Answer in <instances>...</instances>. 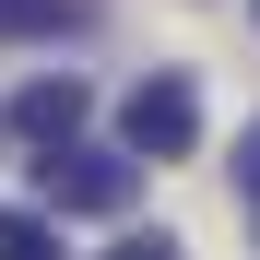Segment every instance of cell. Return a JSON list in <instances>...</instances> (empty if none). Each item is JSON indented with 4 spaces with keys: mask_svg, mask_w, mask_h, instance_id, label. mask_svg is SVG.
<instances>
[{
    "mask_svg": "<svg viewBox=\"0 0 260 260\" xmlns=\"http://www.w3.org/2000/svg\"><path fill=\"white\" fill-rule=\"evenodd\" d=\"M0 260H59V237L36 225V213H0Z\"/></svg>",
    "mask_w": 260,
    "mask_h": 260,
    "instance_id": "5b68a950",
    "label": "cell"
},
{
    "mask_svg": "<svg viewBox=\"0 0 260 260\" xmlns=\"http://www.w3.org/2000/svg\"><path fill=\"white\" fill-rule=\"evenodd\" d=\"M83 0H0V36H48V24H71Z\"/></svg>",
    "mask_w": 260,
    "mask_h": 260,
    "instance_id": "277c9868",
    "label": "cell"
},
{
    "mask_svg": "<svg viewBox=\"0 0 260 260\" xmlns=\"http://www.w3.org/2000/svg\"><path fill=\"white\" fill-rule=\"evenodd\" d=\"M107 260H178V237H130V248H107Z\"/></svg>",
    "mask_w": 260,
    "mask_h": 260,
    "instance_id": "52a82bcc",
    "label": "cell"
},
{
    "mask_svg": "<svg viewBox=\"0 0 260 260\" xmlns=\"http://www.w3.org/2000/svg\"><path fill=\"white\" fill-rule=\"evenodd\" d=\"M130 189H142V166L107 154V142H48L36 154V201L48 213H130Z\"/></svg>",
    "mask_w": 260,
    "mask_h": 260,
    "instance_id": "6da1fadb",
    "label": "cell"
},
{
    "mask_svg": "<svg viewBox=\"0 0 260 260\" xmlns=\"http://www.w3.org/2000/svg\"><path fill=\"white\" fill-rule=\"evenodd\" d=\"M237 189H248V213H260V118H248V142H237Z\"/></svg>",
    "mask_w": 260,
    "mask_h": 260,
    "instance_id": "8992f818",
    "label": "cell"
},
{
    "mask_svg": "<svg viewBox=\"0 0 260 260\" xmlns=\"http://www.w3.org/2000/svg\"><path fill=\"white\" fill-rule=\"evenodd\" d=\"M12 130H24L36 154L71 142V130H83V83H71V71H59V83H24V95H12Z\"/></svg>",
    "mask_w": 260,
    "mask_h": 260,
    "instance_id": "3957f363",
    "label": "cell"
},
{
    "mask_svg": "<svg viewBox=\"0 0 260 260\" xmlns=\"http://www.w3.org/2000/svg\"><path fill=\"white\" fill-rule=\"evenodd\" d=\"M189 142H201V95H189V71L130 83V107H118V154H130V166H178Z\"/></svg>",
    "mask_w": 260,
    "mask_h": 260,
    "instance_id": "7a4b0ae2",
    "label": "cell"
}]
</instances>
